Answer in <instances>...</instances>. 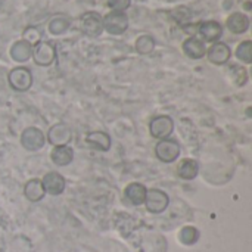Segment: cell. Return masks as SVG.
I'll list each match as a JSON object with an SVG mask.
<instances>
[{
  "label": "cell",
  "mask_w": 252,
  "mask_h": 252,
  "mask_svg": "<svg viewBox=\"0 0 252 252\" xmlns=\"http://www.w3.org/2000/svg\"><path fill=\"white\" fill-rule=\"evenodd\" d=\"M236 56H238V59H241L242 62H245V63H251L252 62V43L250 41V40H247V41H242V43L238 46Z\"/></svg>",
  "instance_id": "25"
},
{
  "label": "cell",
  "mask_w": 252,
  "mask_h": 252,
  "mask_svg": "<svg viewBox=\"0 0 252 252\" xmlns=\"http://www.w3.org/2000/svg\"><path fill=\"white\" fill-rule=\"evenodd\" d=\"M80 28L89 37H97L103 31L102 16L97 12H86L80 18Z\"/></svg>",
  "instance_id": "2"
},
{
  "label": "cell",
  "mask_w": 252,
  "mask_h": 252,
  "mask_svg": "<svg viewBox=\"0 0 252 252\" xmlns=\"http://www.w3.org/2000/svg\"><path fill=\"white\" fill-rule=\"evenodd\" d=\"M44 134L41 133V130L35 128V127H28L24 130L22 136H21V143L27 151H40L44 146Z\"/></svg>",
  "instance_id": "9"
},
{
  "label": "cell",
  "mask_w": 252,
  "mask_h": 252,
  "mask_svg": "<svg viewBox=\"0 0 252 252\" xmlns=\"http://www.w3.org/2000/svg\"><path fill=\"white\" fill-rule=\"evenodd\" d=\"M145 204H146V210L149 213L159 214V213H162L168 207L170 199H168V195L165 192L158 190V189H149L146 192Z\"/></svg>",
  "instance_id": "7"
},
{
  "label": "cell",
  "mask_w": 252,
  "mask_h": 252,
  "mask_svg": "<svg viewBox=\"0 0 252 252\" xmlns=\"http://www.w3.org/2000/svg\"><path fill=\"white\" fill-rule=\"evenodd\" d=\"M86 143L97 151H109L111 148V137L105 131H92L86 136Z\"/></svg>",
  "instance_id": "15"
},
{
  "label": "cell",
  "mask_w": 252,
  "mask_h": 252,
  "mask_svg": "<svg viewBox=\"0 0 252 252\" xmlns=\"http://www.w3.org/2000/svg\"><path fill=\"white\" fill-rule=\"evenodd\" d=\"M226 25L229 31H232L233 34H244L250 28V18L245 13L235 12L227 18Z\"/></svg>",
  "instance_id": "14"
},
{
  "label": "cell",
  "mask_w": 252,
  "mask_h": 252,
  "mask_svg": "<svg viewBox=\"0 0 252 252\" xmlns=\"http://www.w3.org/2000/svg\"><path fill=\"white\" fill-rule=\"evenodd\" d=\"M183 52L192 59H201V58L205 56L207 47H205V43L202 40L192 35V37H189V38H186L183 41Z\"/></svg>",
  "instance_id": "13"
},
{
  "label": "cell",
  "mask_w": 252,
  "mask_h": 252,
  "mask_svg": "<svg viewBox=\"0 0 252 252\" xmlns=\"http://www.w3.org/2000/svg\"><path fill=\"white\" fill-rule=\"evenodd\" d=\"M31 55H32V46L24 40L13 43V46L10 47V56L16 62H27L31 58Z\"/></svg>",
  "instance_id": "17"
},
{
  "label": "cell",
  "mask_w": 252,
  "mask_h": 252,
  "mask_svg": "<svg viewBox=\"0 0 252 252\" xmlns=\"http://www.w3.org/2000/svg\"><path fill=\"white\" fill-rule=\"evenodd\" d=\"M171 18L182 27L188 25L192 19V10L188 6H177L171 10Z\"/></svg>",
  "instance_id": "22"
},
{
  "label": "cell",
  "mask_w": 252,
  "mask_h": 252,
  "mask_svg": "<svg viewBox=\"0 0 252 252\" xmlns=\"http://www.w3.org/2000/svg\"><path fill=\"white\" fill-rule=\"evenodd\" d=\"M41 185L44 188V192L56 196V195H61L63 192V189H65V179L59 173L50 171V173H47L43 177Z\"/></svg>",
  "instance_id": "11"
},
{
  "label": "cell",
  "mask_w": 252,
  "mask_h": 252,
  "mask_svg": "<svg viewBox=\"0 0 252 252\" xmlns=\"http://www.w3.org/2000/svg\"><path fill=\"white\" fill-rule=\"evenodd\" d=\"M52 161L59 165V167H65L69 165L74 159V152L69 146H55V149L52 151L50 155Z\"/></svg>",
  "instance_id": "18"
},
{
  "label": "cell",
  "mask_w": 252,
  "mask_h": 252,
  "mask_svg": "<svg viewBox=\"0 0 252 252\" xmlns=\"http://www.w3.org/2000/svg\"><path fill=\"white\" fill-rule=\"evenodd\" d=\"M146 188L143 186V185H140V183H131V185H128L127 188H126V192H124V195H126V198L131 202V204H134V205H142L143 202H145V199H146Z\"/></svg>",
  "instance_id": "19"
},
{
  "label": "cell",
  "mask_w": 252,
  "mask_h": 252,
  "mask_svg": "<svg viewBox=\"0 0 252 252\" xmlns=\"http://www.w3.org/2000/svg\"><path fill=\"white\" fill-rule=\"evenodd\" d=\"M198 239H199V232L195 227L188 226V227H183L182 229V232H180V241H182V244H185V245H193V244L198 242Z\"/></svg>",
  "instance_id": "24"
},
{
  "label": "cell",
  "mask_w": 252,
  "mask_h": 252,
  "mask_svg": "<svg viewBox=\"0 0 252 252\" xmlns=\"http://www.w3.org/2000/svg\"><path fill=\"white\" fill-rule=\"evenodd\" d=\"M131 0H108V6L115 10V12H124L126 9H128Z\"/></svg>",
  "instance_id": "28"
},
{
  "label": "cell",
  "mask_w": 252,
  "mask_h": 252,
  "mask_svg": "<svg viewBox=\"0 0 252 252\" xmlns=\"http://www.w3.org/2000/svg\"><path fill=\"white\" fill-rule=\"evenodd\" d=\"M7 80H9V84L13 90L16 92H27L31 84H32V75H31V71L28 68H24V66H18V68H13L9 75H7Z\"/></svg>",
  "instance_id": "3"
},
{
  "label": "cell",
  "mask_w": 252,
  "mask_h": 252,
  "mask_svg": "<svg viewBox=\"0 0 252 252\" xmlns=\"http://www.w3.org/2000/svg\"><path fill=\"white\" fill-rule=\"evenodd\" d=\"M24 193H25V198L31 202H38L44 198L46 192H44V188L41 185V180L38 179H31L25 188H24Z\"/></svg>",
  "instance_id": "16"
},
{
  "label": "cell",
  "mask_w": 252,
  "mask_h": 252,
  "mask_svg": "<svg viewBox=\"0 0 252 252\" xmlns=\"http://www.w3.org/2000/svg\"><path fill=\"white\" fill-rule=\"evenodd\" d=\"M149 130L155 139L162 140V139H167L173 133L174 123L168 115H158L152 118V121L149 123Z\"/></svg>",
  "instance_id": "6"
},
{
  "label": "cell",
  "mask_w": 252,
  "mask_h": 252,
  "mask_svg": "<svg viewBox=\"0 0 252 252\" xmlns=\"http://www.w3.org/2000/svg\"><path fill=\"white\" fill-rule=\"evenodd\" d=\"M69 28V21L63 16H55L50 22H49V31L55 35H61L63 34L66 30Z\"/></svg>",
  "instance_id": "23"
},
{
  "label": "cell",
  "mask_w": 252,
  "mask_h": 252,
  "mask_svg": "<svg viewBox=\"0 0 252 252\" xmlns=\"http://www.w3.org/2000/svg\"><path fill=\"white\" fill-rule=\"evenodd\" d=\"M207 56L210 59V62L216 63V65H223L226 62H229L232 52L230 47L223 43V41H216L208 50H207Z\"/></svg>",
  "instance_id": "10"
},
{
  "label": "cell",
  "mask_w": 252,
  "mask_h": 252,
  "mask_svg": "<svg viewBox=\"0 0 252 252\" xmlns=\"http://www.w3.org/2000/svg\"><path fill=\"white\" fill-rule=\"evenodd\" d=\"M134 47H136V52H137V53H140V55H149V53L155 49V40H154L152 35L143 34V35H140V37L136 40Z\"/></svg>",
  "instance_id": "21"
},
{
  "label": "cell",
  "mask_w": 252,
  "mask_h": 252,
  "mask_svg": "<svg viewBox=\"0 0 252 252\" xmlns=\"http://www.w3.org/2000/svg\"><path fill=\"white\" fill-rule=\"evenodd\" d=\"M198 32L205 41L216 43L223 35V28L217 21H205L198 25Z\"/></svg>",
  "instance_id": "12"
},
{
  "label": "cell",
  "mask_w": 252,
  "mask_h": 252,
  "mask_svg": "<svg viewBox=\"0 0 252 252\" xmlns=\"http://www.w3.org/2000/svg\"><path fill=\"white\" fill-rule=\"evenodd\" d=\"M103 28L112 35H121L128 28V18L124 12H109L103 19Z\"/></svg>",
  "instance_id": "1"
},
{
  "label": "cell",
  "mask_w": 252,
  "mask_h": 252,
  "mask_svg": "<svg viewBox=\"0 0 252 252\" xmlns=\"http://www.w3.org/2000/svg\"><path fill=\"white\" fill-rule=\"evenodd\" d=\"M71 139H72V131L63 123H58L52 126L47 134V140L53 146H66L71 142Z\"/></svg>",
  "instance_id": "8"
},
{
  "label": "cell",
  "mask_w": 252,
  "mask_h": 252,
  "mask_svg": "<svg viewBox=\"0 0 252 252\" xmlns=\"http://www.w3.org/2000/svg\"><path fill=\"white\" fill-rule=\"evenodd\" d=\"M155 154L162 162H174L180 155V145L171 139H162L155 146Z\"/></svg>",
  "instance_id": "5"
},
{
  "label": "cell",
  "mask_w": 252,
  "mask_h": 252,
  "mask_svg": "<svg viewBox=\"0 0 252 252\" xmlns=\"http://www.w3.org/2000/svg\"><path fill=\"white\" fill-rule=\"evenodd\" d=\"M24 41H27L28 44H37L38 41H41L40 38H41V32H40V30L38 28H35V27H28V28H25V31H24Z\"/></svg>",
  "instance_id": "26"
},
{
  "label": "cell",
  "mask_w": 252,
  "mask_h": 252,
  "mask_svg": "<svg viewBox=\"0 0 252 252\" xmlns=\"http://www.w3.org/2000/svg\"><path fill=\"white\" fill-rule=\"evenodd\" d=\"M31 56L34 58V61H35L37 65H40V66H49L56 59V49L49 41H38L34 46Z\"/></svg>",
  "instance_id": "4"
},
{
  "label": "cell",
  "mask_w": 252,
  "mask_h": 252,
  "mask_svg": "<svg viewBox=\"0 0 252 252\" xmlns=\"http://www.w3.org/2000/svg\"><path fill=\"white\" fill-rule=\"evenodd\" d=\"M198 171H199L198 162L193 159H183L177 167V174L183 180H193L198 176Z\"/></svg>",
  "instance_id": "20"
},
{
  "label": "cell",
  "mask_w": 252,
  "mask_h": 252,
  "mask_svg": "<svg viewBox=\"0 0 252 252\" xmlns=\"http://www.w3.org/2000/svg\"><path fill=\"white\" fill-rule=\"evenodd\" d=\"M232 75H233V80L236 81V84L244 86L247 83V69L245 68L233 65L232 66Z\"/></svg>",
  "instance_id": "27"
}]
</instances>
